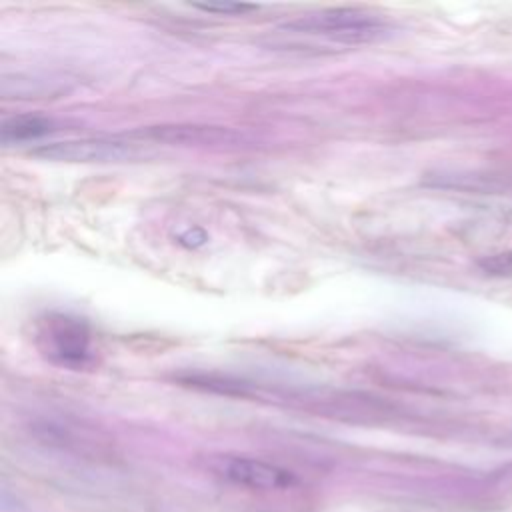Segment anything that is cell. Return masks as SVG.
Masks as SVG:
<instances>
[{"label":"cell","instance_id":"1","mask_svg":"<svg viewBox=\"0 0 512 512\" xmlns=\"http://www.w3.org/2000/svg\"><path fill=\"white\" fill-rule=\"evenodd\" d=\"M284 34L322 38L332 44H372L390 30L388 22L360 8H326L292 18L278 26Z\"/></svg>","mask_w":512,"mask_h":512},{"label":"cell","instance_id":"2","mask_svg":"<svg viewBox=\"0 0 512 512\" xmlns=\"http://www.w3.org/2000/svg\"><path fill=\"white\" fill-rule=\"evenodd\" d=\"M36 346L44 358L64 368H84L92 360L88 324L72 314L50 312L36 322Z\"/></svg>","mask_w":512,"mask_h":512},{"label":"cell","instance_id":"3","mask_svg":"<svg viewBox=\"0 0 512 512\" xmlns=\"http://www.w3.org/2000/svg\"><path fill=\"white\" fill-rule=\"evenodd\" d=\"M206 470L218 480L258 492H290L300 486V478L274 462L246 454H210Z\"/></svg>","mask_w":512,"mask_h":512},{"label":"cell","instance_id":"4","mask_svg":"<svg viewBox=\"0 0 512 512\" xmlns=\"http://www.w3.org/2000/svg\"><path fill=\"white\" fill-rule=\"evenodd\" d=\"M34 438L48 448L74 454L78 458H112V442L86 422L66 418H42L30 426Z\"/></svg>","mask_w":512,"mask_h":512},{"label":"cell","instance_id":"5","mask_svg":"<svg viewBox=\"0 0 512 512\" xmlns=\"http://www.w3.org/2000/svg\"><path fill=\"white\" fill-rule=\"evenodd\" d=\"M34 158L50 162H120L136 156L130 142L118 138H72L40 144L30 150Z\"/></svg>","mask_w":512,"mask_h":512},{"label":"cell","instance_id":"6","mask_svg":"<svg viewBox=\"0 0 512 512\" xmlns=\"http://www.w3.org/2000/svg\"><path fill=\"white\" fill-rule=\"evenodd\" d=\"M140 136H148L168 144H186V146H220V144H236L238 136L228 128L216 126H154L146 132H136Z\"/></svg>","mask_w":512,"mask_h":512},{"label":"cell","instance_id":"7","mask_svg":"<svg viewBox=\"0 0 512 512\" xmlns=\"http://www.w3.org/2000/svg\"><path fill=\"white\" fill-rule=\"evenodd\" d=\"M54 130H58V122L54 118L40 116V114H18V116H10L2 122L0 140L4 144L30 142V140H38L46 134H52Z\"/></svg>","mask_w":512,"mask_h":512},{"label":"cell","instance_id":"8","mask_svg":"<svg viewBox=\"0 0 512 512\" xmlns=\"http://www.w3.org/2000/svg\"><path fill=\"white\" fill-rule=\"evenodd\" d=\"M64 86L58 78L52 76H38V74H14L4 76L2 80V94L6 98H44L46 94H58Z\"/></svg>","mask_w":512,"mask_h":512},{"label":"cell","instance_id":"9","mask_svg":"<svg viewBox=\"0 0 512 512\" xmlns=\"http://www.w3.org/2000/svg\"><path fill=\"white\" fill-rule=\"evenodd\" d=\"M478 268L486 276L512 278V248L510 250H502V252H494V254H488V256H482L478 260Z\"/></svg>","mask_w":512,"mask_h":512},{"label":"cell","instance_id":"10","mask_svg":"<svg viewBox=\"0 0 512 512\" xmlns=\"http://www.w3.org/2000/svg\"><path fill=\"white\" fill-rule=\"evenodd\" d=\"M194 8L210 14H224V16H238V14H248L256 10L254 4H236V2H224V4H192Z\"/></svg>","mask_w":512,"mask_h":512}]
</instances>
